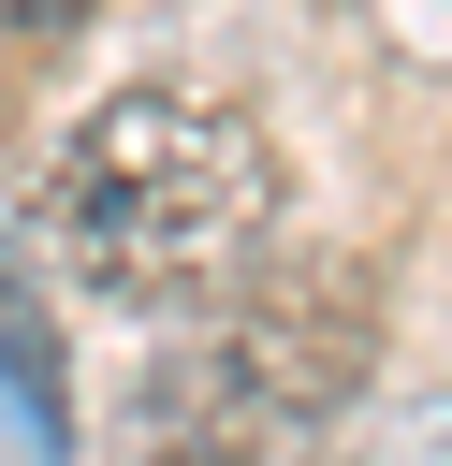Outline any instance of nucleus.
Wrapping results in <instances>:
<instances>
[{
    "instance_id": "f257e3e1",
    "label": "nucleus",
    "mask_w": 452,
    "mask_h": 466,
    "mask_svg": "<svg viewBox=\"0 0 452 466\" xmlns=\"http://www.w3.org/2000/svg\"><path fill=\"white\" fill-rule=\"evenodd\" d=\"M292 160L219 87H117L58 131L29 189V248L102 306H219L248 262H277Z\"/></svg>"
},
{
    "instance_id": "f03ea898",
    "label": "nucleus",
    "mask_w": 452,
    "mask_h": 466,
    "mask_svg": "<svg viewBox=\"0 0 452 466\" xmlns=\"http://www.w3.org/2000/svg\"><path fill=\"white\" fill-rule=\"evenodd\" d=\"M365 364H379V291L350 262H248L131 364L117 466H306L365 408Z\"/></svg>"
},
{
    "instance_id": "7ed1b4c3",
    "label": "nucleus",
    "mask_w": 452,
    "mask_h": 466,
    "mask_svg": "<svg viewBox=\"0 0 452 466\" xmlns=\"http://www.w3.org/2000/svg\"><path fill=\"white\" fill-rule=\"evenodd\" d=\"M0 408H15V451H29V466H73L58 335H44V277H29V248H15V233H0Z\"/></svg>"
},
{
    "instance_id": "20e7f679",
    "label": "nucleus",
    "mask_w": 452,
    "mask_h": 466,
    "mask_svg": "<svg viewBox=\"0 0 452 466\" xmlns=\"http://www.w3.org/2000/svg\"><path fill=\"white\" fill-rule=\"evenodd\" d=\"M306 466H452V393H394L379 422H335Z\"/></svg>"
},
{
    "instance_id": "39448f33",
    "label": "nucleus",
    "mask_w": 452,
    "mask_h": 466,
    "mask_svg": "<svg viewBox=\"0 0 452 466\" xmlns=\"http://www.w3.org/2000/svg\"><path fill=\"white\" fill-rule=\"evenodd\" d=\"M379 29H394L408 58H452V0H379Z\"/></svg>"
},
{
    "instance_id": "423d86ee",
    "label": "nucleus",
    "mask_w": 452,
    "mask_h": 466,
    "mask_svg": "<svg viewBox=\"0 0 452 466\" xmlns=\"http://www.w3.org/2000/svg\"><path fill=\"white\" fill-rule=\"evenodd\" d=\"M73 15H87V0H15V29H73Z\"/></svg>"
}]
</instances>
